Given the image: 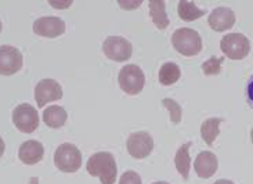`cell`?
I'll return each instance as SVG.
<instances>
[{
  "instance_id": "1",
  "label": "cell",
  "mask_w": 253,
  "mask_h": 184,
  "mask_svg": "<svg viewBox=\"0 0 253 184\" xmlns=\"http://www.w3.org/2000/svg\"><path fill=\"white\" fill-rule=\"evenodd\" d=\"M86 171L91 177L99 178L101 183L113 184L117 179V163L109 152L94 153L86 163Z\"/></svg>"
},
{
  "instance_id": "11",
  "label": "cell",
  "mask_w": 253,
  "mask_h": 184,
  "mask_svg": "<svg viewBox=\"0 0 253 184\" xmlns=\"http://www.w3.org/2000/svg\"><path fill=\"white\" fill-rule=\"evenodd\" d=\"M33 31L36 35L47 38H55L65 33L66 24L60 17H42L34 22Z\"/></svg>"
},
{
  "instance_id": "2",
  "label": "cell",
  "mask_w": 253,
  "mask_h": 184,
  "mask_svg": "<svg viewBox=\"0 0 253 184\" xmlns=\"http://www.w3.org/2000/svg\"><path fill=\"white\" fill-rule=\"evenodd\" d=\"M171 44L177 52L187 57L198 55L203 48L200 33L191 28L177 29L171 36Z\"/></svg>"
},
{
  "instance_id": "25",
  "label": "cell",
  "mask_w": 253,
  "mask_h": 184,
  "mask_svg": "<svg viewBox=\"0 0 253 184\" xmlns=\"http://www.w3.org/2000/svg\"><path fill=\"white\" fill-rule=\"evenodd\" d=\"M48 3L56 9H66L73 3V1L72 0H69V1H52V0H49Z\"/></svg>"
},
{
  "instance_id": "3",
  "label": "cell",
  "mask_w": 253,
  "mask_h": 184,
  "mask_svg": "<svg viewBox=\"0 0 253 184\" xmlns=\"http://www.w3.org/2000/svg\"><path fill=\"white\" fill-rule=\"evenodd\" d=\"M54 164L64 173L77 172L82 165L81 151L74 144H61L54 154Z\"/></svg>"
},
{
  "instance_id": "12",
  "label": "cell",
  "mask_w": 253,
  "mask_h": 184,
  "mask_svg": "<svg viewBox=\"0 0 253 184\" xmlns=\"http://www.w3.org/2000/svg\"><path fill=\"white\" fill-rule=\"evenodd\" d=\"M208 22L213 31L222 32L224 31H229L234 26L235 14L231 8L217 7L211 12Z\"/></svg>"
},
{
  "instance_id": "13",
  "label": "cell",
  "mask_w": 253,
  "mask_h": 184,
  "mask_svg": "<svg viewBox=\"0 0 253 184\" xmlns=\"http://www.w3.org/2000/svg\"><path fill=\"white\" fill-rule=\"evenodd\" d=\"M218 169V160L216 155L210 151H203L195 158L194 170L202 179H210L216 173Z\"/></svg>"
},
{
  "instance_id": "21",
  "label": "cell",
  "mask_w": 253,
  "mask_h": 184,
  "mask_svg": "<svg viewBox=\"0 0 253 184\" xmlns=\"http://www.w3.org/2000/svg\"><path fill=\"white\" fill-rule=\"evenodd\" d=\"M223 61H224V57L217 58L216 56H212L209 61L202 64V70H203L206 76L218 75L221 73V66Z\"/></svg>"
},
{
  "instance_id": "22",
  "label": "cell",
  "mask_w": 253,
  "mask_h": 184,
  "mask_svg": "<svg viewBox=\"0 0 253 184\" xmlns=\"http://www.w3.org/2000/svg\"><path fill=\"white\" fill-rule=\"evenodd\" d=\"M162 103L163 105L169 111L171 122L175 124H178L180 121H182V107H180L179 104L171 98L163 99Z\"/></svg>"
},
{
  "instance_id": "14",
  "label": "cell",
  "mask_w": 253,
  "mask_h": 184,
  "mask_svg": "<svg viewBox=\"0 0 253 184\" xmlns=\"http://www.w3.org/2000/svg\"><path fill=\"white\" fill-rule=\"evenodd\" d=\"M19 160L24 164L34 165L43 160L44 146L39 141H26L20 145L18 152Z\"/></svg>"
},
{
  "instance_id": "10",
  "label": "cell",
  "mask_w": 253,
  "mask_h": 184,
  "mask_svg": "<svg viewBox=\"0 0 253 184\" xmlns=\"http://www.w3.org/2000/svg\"><path fill=\"white\" fill-rule=\"evenodd\" d=\"M23 67V55L14 46L2 45L0 47V73L10 76L19 72Z\"/></svg>"
},
{
  "instance_id": "16",
  "label": "cell",
  "mask_w": 253,
  "mask_h": 184,
  "mask_svg": "<svg viewBox=\"0 0 253 184\" xmlns=\"http://www.w3.org/2000/svg\"><path fill=\"white\" fill-rule=\"evenodd\" d=\"M149 15L153 19V23L160 31L166 29L169 25L164 0H149Z\"/></svg>"
},
{
  "instance_id": "23",
  "label": "cell",
  "mask_w": 253,
  "mask_h": 184,
  "mask_svg": "<svg viewBox=\"0 0 253 184\" xmlns=\"http://www.w3.org/2000/svg\"><path fill=\"white\" fill-rule=\"evenodd\" d=\"M120 184H141V178L134 171H126L120 178Z\"/></svg>"
},
{
  "instance_id": "18",
  "label": "cell",
  "mask_w": 253,
  "mask_h": 184,
  "mask_svg": "<svg viewBox=\"0 0 253 184\" xmlns=\"http://www.w3.org/2000/svg\"><path fill=\"white\" fill-rule=\"evenodd\" d=\"M223 119L218 117H212L204 121L201 125V135L202 139L209 146L213 145V142L220 135V124L223 122Z\"/></svg>"
},
{
  "instance_id": "8",
  "label": "cell",
  "mask_w": 253,
  "mask_h": 184,
  "mask_svg": "<svg viewBox=\"0 0 253 184\" xmlns=\"http://www.w3.org/2000/svg\"><path fill=\"white\" fill-rule=\"evenodd\" d=\"M154 140L147 132L130 134L126 140V150L133 158L142 160L150 155L154 150Z\"/></svg>"
},
{
  "instance_id": "15",
  "label": "cell",
  "mask_w": 253,
  "mask_h": 184,
  "mask_svg": "<svg viewBox=\"0 0 253 184\" xmlns=\"http://www.w3.org/2000/svg\"><path fill=\"white\" fill-rule=\"evenodd\" d=\"M44 123L50 128H60L64 126L67 121V113L64 107L52 105L46 108L43 113Z\"/></svg>"
},
{
  "instance_id": "7",
  "label": "cell",
  "mask_w": 253,
  "mask_h": 184,
  "mask_svg": "<svg viewBox=\"0 0 253 184\" xmlns=\"http://www.w3.org/2000/svg\"><path fill=\"white\" fill-rule=\"evenodd\" d=\"M104 55L109 60L118 62L130 60L132 55V45L121 36H109L102 45Z\"/></svg>"
},
{
  "instance_id": "4",
  "label": "cell",
  "mask_w": 253,
  "mask_h": 184,
  "mask_svg": "<svg viewBox=\"0 0 253 184\" xmlns=\"http://www.w3.org/2000/svg\"><path fill=\"white\" fill-rule=\"evenodd\" d=\"M120 89L128 95H138L145 87L146 78L140 67L129 64L124 66L118 76Z\"/></svg>"
},
{
  "instance_id": "6",
  "label": "cell",
  "mask_w": 253,
  "mask_h": 184,
  "mask_svg": "<svg viewBox=\"0 0 253 184\" xmlns=\"http://www.w3.org/2000/svg\"><path fill=\"white\" fill-rule=\"evenodd\" d=\"M12 122L20 132L31 134L35 132L40 125L39 112L28 103H23L12 112Z\"/></svg>"
},
{
  "instance_id": "20",
  "label": "cell",
  "mask_w": 253,
  "mask_h": 184,
  "mask_svg": "<svg viewBox=\"0 0 253 184\" xmlns=\"http://www.w3.org/2000/svg\"><path fill=\"white\" fill-rule=\"evenodd\" d=\"M180 68L175 62H166L159 69V83L164 86H171L178 82L180 78Z\"/></svg>"
},
{
  "instance_id": "24",
  "label": "cell",
  "mask_w": 253,
  "mask_h": 184,
  "mask_svg": "<svg viewBox=\"0 0 253 184\" xmlns=\"http://www.w3.org/2000/svg\"><path fill=\"white\" fill-rule=\"evenodd\" d=\"M119 6L125 10H134L138 7H140L142 0H118Z\"/></svg>"
},
{
  "instance_id": "19",
  "label": "cell",
  "mask_w": 253,
  "mask_h": 184,
  "mask_svg": "<svg viewBox=\"0 0 253 184\" xmlns=\"http://www.w3.org/2000/svg\"><path fill=\"white\" fill-rule=\"evenodd\" d=\"M177 11H178L179 18L187 23L195 22V20L206 14L205 10H202L196 7L195 2L187 1V0H180L178 2V7H177Z\"/></svg>"
},
{
  "instance_id": "17",
  "label": "cell",
  "mask_w": 253,
  "mask_h": 184,
  "mask_svg": "<svg viewBox=\"0 0 253 184\" xmlns=\"http://www.w3.org/2000/svg\"><path fill=\"white\" fill-rule=\"evenodd\" d=\"M191 145L192 142L183 144L177 151L175 155L176 169L184 180H188L189 170H191V156H189V148H191Z\"/></svg>"
},
{
  "instance_id": "9",
  "label": "cell",
  "mask_w": 253,
  "mask_h": 184,
  "mask_svg": "<svg viewBox=\"0 0 253 184\" xmlns=\"http://www.w3.org/2000/svg\"><path fill=\"white\" fill-rule=\"evenodd\" d=\"M62 98V86L55 79H42L35 87V100L40 108H43L49 102H55V100H60Z\"/></svg>"
},
{
  "instance_id": "5",
  "label": "cell",
  "mask_w": 253,
  "mask_h": 184,
  "mask_svg": "<svg viewBox=\"0 0 253 184\" xmlns=\"http://www.w3.org/2000/svg\"><path fill=\"white\" fill-rule=\"evenodd\" d=\"M250 40L243 33H227L221 40V50L230 60L240 61L250 53Z\"/></svg>"
}]
</instances>
